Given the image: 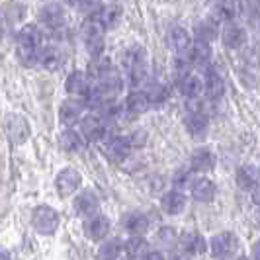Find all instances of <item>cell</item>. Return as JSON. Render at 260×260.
Listing matches in <instances>:
<instances>
[{"label":"cell","mask_w":260,"mask_h":260,"mask_svg":"<svg viewBox=\"0 0 260 260\" xmlns=\"http://www.w3.org/2000/svg\"><path fill=\"white\" fill-rule=\"evenodd\" d=\"M184 55H186V59H188V63L190 65H208L209 61H211V45L209 43H204V41H190L188 43V47L184 49Z\"/></svg>","instance_id":"11"},{"label":"cell","mask_w":260,"mask_h":260,"mask_svg":"<svg viewBox=\"0 0 260 260\" xmlns=\"http://www.w3.org/2000/svg\"><path fill=\"white\" fill-rule=\"evenodd\" d=\"M123 248L131 258H141L149 252V243L143 239V235H131V239H127Z\"/></svg>","instance_id":"31"},{"label":"cell","mask_w":260,"mask_h":260,"mask_svg":"<svg viewBox=\"0 0 260 260\" xmlns=\"http://www.w3.org/2000/svg\"><path fill=\"white\" fill-rule=\"evenodd\" d=\"M252 202H254V206L260 209V184L252 190Z\"/></svg>","instance_id":"43"},{"label":"cell","mask_w":260,"mask_h":260,"mask_svg":"<svg viewBox=\"0 0 260 260\" xmlns=\"http://www.w3.org/2000/svg\"><path fill=\"white\" fill-rule=\"evenodd\" d=\"M252 260H260V239L252 245Z\"/></svg>","instance_id":"44"},{"label":"cell","mask_w":260,"mask_h":260,"mask_svg":"<svg viewBox=\"0 0 260 260\" xmlns=\"http://www.w3.org/2000/svg\"><path fill=\"white\" fill-rule=\"evenodd\" d=\"M143 260H167V258H165V254H162V252H158V250H151V252H147V254H145Z\"/></svg>","instance_id":"41"},{"label":"cell","mask_w":260,"mask_h":260,"mask_svg":"<svg viewBox=\"0 0 260 260\" xmlns=\"http://www.w3.org/2000/svg\"><path fill=\"white\" fill-rule=\"evenodd\" d=\"M121 250H123L121 241H117V239H110V241H106V243L100 245L96 258L98 260H117L119 258V254H121Z\"/></svg>","instance_id":"33"},{"label":"cell","mask_w":260,"mask_h":260,"mask_svg":"<svg viewBox=\"0 0 260 260\" xmlns=\"http://www.w3.org/2000/svg\"><path fill=\"white\" fill-rule=\"evenodd\" d=\"M78 8H80L82 12H86L92 18V16H96V14L100 12L102 4H100V0H82V2L78 4Z\"/></svg>","instance_id":"39"},{"label":"cell","mask_w":260,"mask_h":260,"mask_svg":"<svg viewBox=\"0 0 260 260\" xmlns=\"http://www.w3.org/2000/svg\"><path fill=\"white\" fill-rule=\"evenodd\" d=\"M141 90H143V94H145V98H147V102H149V106L165 104V102L169 100V96H170L169 86H167L165 82H160V80H155V82L145 84Z\"/></svg>","instance_id":"21"},{"label":"cell","mask_w":260,"mask_h":260,"mask_svg":"<svg viewBox=\"0 0 260 260\" xmlns=\"http://www.w3.org/2000/svg\"><path fill=\"white\" fill-rule=\"evenodd\" d=\"M204 92L209 100H219L225 96V80L217 71H209L204 78Z\"/></svg>","instance_id":"23"},{"label":"cell","mask_w":260,"mask_h":260,"mask_svg":"<svg viewBox=\"0 0 260 260\" xmlns=\"http://www.w3.org/2000/svg\"><path fill=\"white\" fill-rule=\"evenodd\" d=\"M167 43H169V47L178 49V51L186 49L188 43H190V34H188V29L184 26H178V24L170 26L169 31H167Z\"/></svg>","instance_id":"28"},{"label":"cell","mask_w":260,"mask_h":260,"mask_svg":"<svg viewBox=\"0 0 260 260\" xmlns=\"http://www.w3.org/2000/svg\"><path fill=\"white\" fill-rule=\"evenodd\" d=\"M98 208H100V200H98V196L94 194L92 190L80 192V194L77 196V200H75V209H77V213L84 215V217H90L94 213H98Z\"/></svg>","instance_id":"19"},{"label":"cell","mask_w":260,"mask_h":260,"mask_svg":"<svg viewBox=\"0 0 260 260\" xmlns=\"http://www.w3.org/2000/svg\"><path fill=\"white\" fill-rule=\"evenodd\" d=\"M184 127L188 131L190 137L194 139H202L206 137L209 131V119L206 117V114L202 112H194V114H188L184 117Z\"/></svg>","instance_id":"16"},{"label":"cell","mask_w":260,"mask_h":260,"mask_svg":"<svg viewBox=\"0 0 260 260\" xmlns=\"http://www.w3.org/2000/svg\"><path fill=\"white\" fill-rule=\"evenodd\" d=\"M213 14H215V20L231 24L235 18L241 14V0H217Z\"/></svg>","instance_id":"22"},{"label":"cell","mask_w":260,"mask_h":260,"mask_svg":"<svg viewBox=\"0 0 260 260\" xmlns=\"http://www.w3.org/2000/svg\"><path fill=\"white\" fill-rule=\"evenodd\" d=\"M178 86H180V92H182L186 98H200L202 92H204V78L196 73H186L180 77L178 80Z\"/></svg>","instance_id":"18"},{"label":"cell","mask_w":260,"mask_h":260,"mask_svg":"<svg viewBox=\"0 0 260 260\" xmlns=\"http://www.w3.org/2000/svg\"><path fill=\"white\" fill-rule=\"evenodd\" d=\"M125 139V143H127V147H143L145 143H147V135H145L143 131H135V133H131V135H127V137H123Z\"/></svg>","instance_id":"40"},{"label":"cell","mask_w":260,"mask_h":260,"mask_svg":"<svg viewBox=\"0 0 260 260\" xmlns=\"http://www.w3.org/2000/svg\"><path fill=\"white\" fill-rule=\"evenodd\" d=\"M80 133L88 141H100L106 135V123L100 116H86L80 119Z\"/></svg>","instance_id":"10"},{"label":"cell","mask_w":260,"mask_h":260,"mask_svg":"<svg viewBox=\"0 0 260 260\" xmlns=\"http://www.w3.org/2000/svg\"><path fill=\"white\" fill-rule=\"evenodd\" d=\"M90 80L88 77L82 73V71H75V73H71L69 77H67V82H65V88L69 94H73V96H78V98H84L88 90H90Z\"/></svg>","instance_id":"20"},{"label":"cell","mask_w":260,"mask_h":260,"mask_svg":"<svg viewBox=\"0 0 260 260\" xmlns=\"http://www.w3.org/2000/svg\"><path fill=\"white\" fill-rule=\"evenodd\" d=\"M65 2H67V4H73V6H78L82 0H65Z\"/></svg>","instance_id":"45"},{"label":"cell","mask_w":260,"mask_h":260,"mask_svg":"<svg viewBox=\"0 0 260 260\" xmlns=\"http://www.w3.org/2000/svg\"><path fill=\"white\" fill-rule=\"evenodd\" d=\"M221 41L227 49H233V51L243 49L248 41V31L243 26H239V24H233V22H231V24H227V26L223 27Z\"/></svg>","instance_id":"4"},{"label":"cell","mask_w":260,"mask_h":260,"mask_svg":"<svg viewBox=\"0 0 260 260\" xmlns=\"http://www.w3.org/2000/svg\"><path fill=\"white\" fill-rule=\"evenodd\" d=\"M235 182L241 190L252 192L258 186V172L252 167H239L237 172H235Z\"/></svg>","instance_id":"26"},{"label":"cell","mask_w":260,"mask_h":260,"mask_svg":"<svg viewBox=\"0 0 260 260\" xmlns=\"http://www.w3.org/2000/svg\"><path fill=\"white\" fill-rule=\"evenodd\" d=\"M241 260H250V258H241Z\"/></svg>","instance_id":"46"},{"label":"cell","mask_w":260,"mask_h":260,"mask_svg":"<svg viewBox=\"0 0 260 260\" xmlns=\"http://www.w3.org/2000/svg\"><path fill=\"white\" fill-rule=\"evenodd\" d=\"M84 233L92 241H100L110 233V219L102 213H94L84 221Z\"/></svg>","instance_id":"14"},{"label":"cell","mask_w":260,"mask_h":260,"mask_svg":"<svg viewBox=\"0 0 260 260\" xmlns=\"http://www.w3.org/2000/svg\"><path fill=\"white\" fill-rule=\"evenodd\" d=\"M147 49L143 45H129L123 53V67L127 69V73H139L145 71L147 67Z\"/></svg>","instance_id":"12"},{"label":"cell","mask_w":260,"mask_h":260,"mask_svg":"<svg viewBox=\"0 0 260 260\" xmlns=\"http://www.w3.org/2000/svg\"><path fill=\"white\" fill-rule=\"evenodd\" d=\"M82 145H84L82 135H78L77 131L67 129L61 135V147H63V151H67V153H77V151L82 149Z\"/></svg>","instance_id":"35"},{"label":"cell","mask_w":260,"mask_h":260,"mask_svg":"<svg viewBox=\"0 0 260 260\" xmlns=\"http://www.w3.org/2000/svg\"><path fill=\"white\" fill-rule=\"evenodd\" d=\"M237 250H239V239L231 231H221V233L213 235L209 241V252L217 260L233 258Z\"/></svg>","instance_id":"1"},{"label":"cell","mask_w":260,"mask_h":260,"mask_svg":"<svg viewBox=\"0 0 260 260\" xmlns=\"http://www.w3.org/2000/svg\"><path fill=\"white\" fill-rule=\"evenodd\" d=\"M31 221L41 235H51L59 227V213L49 206H39L31 215Z\"/></svg>","instance_id":"3"},{"label":"cell","mask_w":260,"mask_h":260,"mask_svg":"<svg viewBox=\"0 0 260 260\" xmlns=\"http://www.w3.org/2000/svg\"><path fill=\"white\" fill-rule=\"evenodd\" d=\"M4 131L14 143H24L29 137V125L26 119L18 114H10L4 119Z\"/></svg>","instance_id":"5"},{"label":"cell","mask_w":260,"mask_h":260,"mask_svg":"<svg viewBox=\"0 0 260 260\" xmlns=\"http://www.w3.org/2000/svg\"><path fill=\"white\" fill-rule=\"evenodd\" d=\"M158 241L165 245V247H172L176 241H178V233L172 229V227H162L158 231Z\"/></svg>","instance_id":"38"},{"label":"cell","mask_w":260,"mask_h":260,"mask_svg":"<svg viewBox=\"0 0 260 260\" xmlns=\"http://www.w3.org/2000/svg\"><path fill=\"white\" fill-rule=\"evenodd\" d=\"M0 38H2V31H0Z\"/></svg>","instance_id":"47"},{"label":"cell","mask_w":260,"mask_h":260,"mask_svg":"<svg viewBox=\"0 0 260 260\" xmlns=\"http://www.w3.org/2000/svg\"><path fill=\"white\" fill-rule=\"evenodd\" d=\"M82 182V178H80V174H78L75 169H65L61 170L59 174H57V178H55V186H57V192L59 196H67L75 194L78 190V186Z\"/></svg>","instance_id":"9"},{"label":"cell","mask_w":260,"mask_h":260,"mask_svg":"<svg viewBox=\"0 0 260 260\" xmlns=\"http://www.w3.org/2000/svg\"><path fill=\"white\" fill-rule=\"evenodd\" d=\"M123 227L131 235H143L149 229V217L141 211H131L127 215H123Z\"/></svg>","instance_id":"25"},{"label":"cell","mask_w":260,"mask_h":260,"mask_svg":"<svg viewBox=\"0 0 260 260\" xmlns=\"http://www.w3.org/2000/svg\"><path fill=\"white\" fill-rule=\"evenodd\" d=\"M186 196H184L182 190H169L167 194H162L160 198V208L165 213L169 215H180L184 209H186Z\"/></svg>","instance_id":"15"},{"label":"cell","mask_w":260,"mask_h":260,"mask_svg":"<svg viewBox=\"0 0 260 260\" xmlns=\"http://www.w3.org/2000/svg\"><path fill=\"white\" fill-rule=\"evenodd\" d=\"M39 20L49 29H59L65 24V14H63V8L59 4H47L39 10Z\"/></svg>","instance_id":"17"},{"label":"cell","mask_w":260,"mask_h":260,"mask_svg":"<svg viewBox=\"0 0 260 260\" xmlns=\"http://www.w3.org/2000/svg\"><path fill=\"white\" fill-rule=\"evenodd\" d=\"M106 153H108V156H110L112 160H117V162H119V160H123V158L127 156L129 147H127L123 137H114V139H110L108 145H106Z\"/></svg>","instance_id":"34"},{"label":"cell","mask_w":260,"mask_h":260,"mask_svg":"<svg viewBox=\"0 0 260 260\" xmlns=\"http://www.w3.org/2000/svg\"><path fill=\"white\" fill-rule=\"evenodd\" d=\"M38 61H41V65L49 71H55L57 67L61 65V53L57 51L55 47H47L41 53H38Z\"/></svg>","instance_id":"36"},{"label":"cell","mask_w":260,"mask_h":260,"mask_svg":"<svg viewBox=\"0 0 260 260\" xmlns=\"http://www.w3.org/2000/svg\"><path fill=\"white\" fill-rule=\"evenodd\" d=\"M217 165V156L208 147H198L190 155V169L194 172H209L215 169Z\"/></svg>","instance_id":"6"},{"label":"cell","mask_w":260,"mask_h":260,"mask_svg":"<svg viewBox=\"0 0 260 260\" xmlns=\"http://www.w3.org/2000/svg\"><path fill=\"white\" fill-rule=\"evenodd\" d=\"M239 78L243 80V84L248 88H254L260 82V63L258 59H254L252 55L243 57V61L239 63Z\"/></svg>","instance_id":"8"},{"label":"cell","mask_w":260,"mask_h":260,"mask_svg":"<svg viewBox=\"0 0 260 260\" xmlns=\"http://www.w3.org/2000/svg\"><path fill=\"white\" fill-rule=\"evenodd\" d=\"M123 110L125 114L129 116H141L149 110V102L145 98L143 90H133L129 92V96L125 98V104H123Z\"/></svg>","instance_id":"27"},{"label":"cell","mask_w":260,"mask_h":260,"mask_svg":"<svg viewBox=\"0 0 260 260\" xmlns=\"http://www.w3.org/2000/svg\"><path fill=\"white\" fill-rule=\"evenodd\" d=\"M192 180H194V176H192V170L190 169H176L174 174H172V186H174V190H182L186 186H190Z\"/></svg>","instance_id":"37"},{"label":"cell","mask_w":260,"mask_h":260,"mask_svg":"<svg viewBox=\"0 0 260 260\" xmlns=\"http://www.w3.org/2000/svg\"><path fill=\"white\" fill-rule=\"evenodd\" d=\"M170 260H190V254L184 252V250H174V252L170 254Z\"/></svg>","instance_id":"42"},{"label":"cell","mask_w":260,"mask_h":260,"mask_svg":"<svg viewBox=\"0 0 260 260\" xmlns=\"http://www.w3.org/2000/svg\"><path fill=\"white\" fill-rule=\"evenodd\" d=\"M82 112H84V102L77 100V98H69L59 108V119H61L63 125L71 127V125L77 123L78 119H82Z\"/></svg>","instance_id":"13"},{"label":"cell","mask_w":260,"mask_h":260,"mask_svg":"<svg viewBox=\"0 0 260 260\" xmlns=\"http://www.w3.org/2000/svg\"><path fill=\"white\" fill-rule=\"evenodd\" d=\"M190 194L194 198L196 202H200V204H209V202H213L215 200V196H217V186L213 180H209V178H196L192 180L190 184Z\"/></svg>","instance_id":"7"},{"label":"cell","mask_w":260,"mask_h":260,"mask_svg":"<svg viewBox=\"0 0 260 260\" xmlns=\"http://www.w3.org/2000/svg\"><path fill=\"white\" fill-rule=\"evenodd\" d=\"M194 36L198 41L204 43H211L213 39L217 38V26L213 20H200L194 26Z\"/></svg>","instance_id":"30"},{"label":"cell","mask_w":260,"mask_h":260,"mask_svg":"<svg viewBox=\"0 0 260 260\" xmlns=\"http://www.w3.org/2000/svg\"><path fill=\"white\" fill-rule=\"evenodd\" d=\"M18 43L20 47H31V49H38L39 43H41V31L38 26H24L18 34Z\"/></svg>","instance_id":"29"},{"label":"cell","mask_w":260,"mask_h":260,"mask_svg":"<svg viewBox=\"0 0 260 260\" xmlns=\"http://www.w3.org/2000/svg\"><path fill=\"white\" fill-rule=\"evenodd\" d=\"M82 38H84V45H86L88 53L98 59L104 51V27L94 18H88L82 24Z\"/></svg>","instance_id":"2"},{"label":"cell","mask_w":260,"mask_h":260,"mask_svg":"<svg viewBox=\"0 0 260 260\" xmlns=\"http://www.w3.org/2000/svg\"><path fill=\"white\" fill-rule=\"evenodd\" d=\"M119 16H121V10L116 8V6H102L100 12L96 14V16H92V18L104 27V29H108V27L116 26L117 20H119Z\"/></svg>","instance_id":"32"},{"label":"cell","mask_w":260,"mask_h":260,"mask_svg":"<svg viewBox=\"0 0 260 260\" xmlns=\"http://www.w3.org/2000/svg\"><path fill=\"white\" fill-rule=\"evenodd\" d=\"M180 245H182L184 252H188L190 256H196L206 250V239L198 231H186L180 237Z\"/></svg>","instance_id":"24"}]
</instances>
